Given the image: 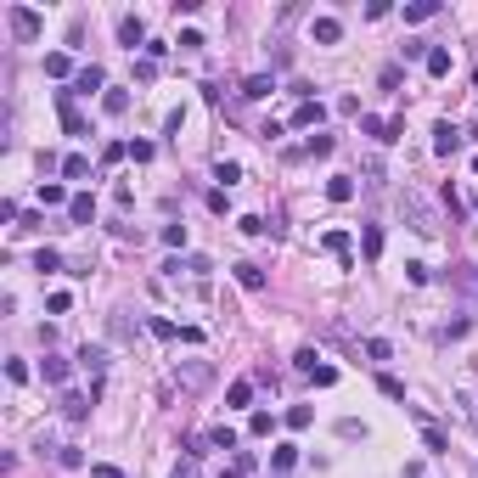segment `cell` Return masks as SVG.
<instances>
[{"label":"cell","instance_id":"38","mask_svg":"<svg viewBox=\"0 0 478 478\" xmlns=\"http://www.w3.org/2000/svg\"><path fill=\"white\" fill-rule=\"evenodd\" d=\"M422 445H428V450L439 456V450H445V433H439V428H422Z\"/></svg>","mask_w":478,"mask_h":478},{"label":"cell","instance_id":"18","mask_svg":"<svg viewBox=\"0 0 478 478\" xmlns=\"http://www.w3.org/2000/svg\"><path fill=\"white\" fill-rule=\"evenodd\" d=\"M439 11V0H416V6H405V23H428Z\"/></svg>","mask_w":478,"mask_h":478},{"label":"cell","instance_id":"22","mask_svg":"<svg viewBox=\"0 0 478 478\" xmlns=\"http://www.w3.org/2000/svg\"><path fill=\"white\" fill-rule=\"evenodd\" d=\"M214 180H220V186H237V180H242V163H226V158H220V163H214Z\"/></svg>","mask_w":478,"mask_h":478},{"label":"cell","instance_id":"44","mask_svg":"<svg viewBox=\"0 0 478 478\" xmlns=\"http://www.w3.org/2000/svg\"><path fill=\"white\" fill-rule=\"evenodd\" d=\"M473 209H478V197H473Z\"/></svg>","mask_w":478,"mask_h":478},{"label":"cell","instance_id":"3","mask_svg":"<svg viewBox=\"0 0 478 478\" xmlns=\"http://www.w3.org/2000/svg\"><path fill=\"white\" fill-rule=\"evenodd\" d=\"M405 214H411V231H422V237L439 231V220H433V209H428L422 197H405Z\"/></svg>","mask_w":478,"mask_h":478},{"label":"cell","instance_id":"10","mask_svg":"<svg viewBox=\"0 0 478 478\" xmlns=\"http://www.w3.org/2000/svg\"><path fill=\"white\" fill-rule=\"evenodd\" d=\"M321 248H326L332 259H343V265H349V231H326V237H321Z\"/></svg>","mask_w":478,"mask_h":478},{"label":"cell","instance_id":"4","mask_svg":"<svg viewBox=\"0 0 478 478\" xmlns=\"http://www.w3.org/2000/svg\"><path fill=\"white\" fill-rule=\"evenodd\" d=\"M231 445H237V433H231V428H209V433L191 445V456H203V450H231Z\"/></svg>","mask_w":478,"mask_h":478},{"label":"cell","instance_id":"31","mask_svg":"<svg viewBox=\"0 0 478 478\" xmlns=\"http://www.w3.org/2000/svg\"><path fill=\"white\" fill-rule=\"evenodd\" d=\"M226 399H231V405H248V399H253V383H248V377H237V383H231V394H226Z\"/></svg>","mask_w":478,"mask_h":478},{"label":"cell","instance_id":"27","mask_svg":"<svg viewBox=\"0 0 478 478\" xmlns=\"http://www.w3.org/2000/svg\"><path fill=\"white\" fill-rule=\"evenodd\" d=\"M101 107H107V113H113V118H118V113H124V107H130V96H124V90H107V96H101Z\"/></svg>","mask_w":478,"mask_h":478},{"label":"cell","instance_id":"43","mask_svg":"<svg viewBox=\"0 0 478 478\" xmlns=\"http://www.w3.org/2000/svg\"><path fill=\"white\" fill-rule=\"evenodd\" d=\"M473 174H478V158H473Z\"/></svg>","mask_w":478,"mask_h":478},{"label":"cell","instance_id":"32","mask_svg":"<svg viewBox=\"0 0 478 478\" xmlns=\"http://www.w3.org/2000/svg\"><path fill=\"white\" fill-rule=\"evenodd\" d=\"M377 389H383V394H389V399H405V383H399V377H389V372L377 377Z\"/></svg>","mask_w":478,"mask_h":478},{"label":"cell","instance_id":"2","mask_svg":"<svg viewBox=\"0 0 478 478\" xmlns=\"http://www.w3.org/2000/svg\"><path fill=\"white\" fill-rule=\"evenodd\" d=\"M6 17H11V34H17V40H40V11H28V6H11Z\"/></svg>","mask_w":478,"mask_h":478},{"label":"cell","instance_id":"5","mask_svg":"<svg viewBox=\"0 0 478 478\" xmlns=\"http://www.w3.org/2000/svg\"><path fill=\"white\" fill-rule=\"evenodd\" d=\"M456 147H462V130H456V124H433V152H439V158H450Z\"/></svg>","mask_w":478,"mask_h":478},{"label":"cell","instance_id":"28","mask_svg":"<svg viewBox=\"0 0 478 478\" xmlns=\"http://www.w3.org/2000/svg\"><path fill=\"white\" fill-rule=\"evenodd\" d=\"M40 203H45V209H57V203H74V197H68L62 186H40Z\"/></svg>","mask_w":478,"mask_h":478},{"label":"cell","instance_id":"8","mask_svg":"<svg viewBox=\"0 0 478 478\" xmlns=\"http://www.w3.org/2000/svg\"><path fill=\"white\" fill-rule=\"evenodd\" d=\"M118 40H124V45L135 51V45L147 40V28H141V17H118Z\"/></svg>","mask_w":478,"mask_h":478},{"label":"cell","instance_id":"20","mask_svg":"<svg viewBox=\"0 0 478 478\" xmlns=\"http://www.w3.org/2000/svg\"><path fill=\"white\" fill-rule=\"evenodd\" d=\"M270 428H276V416H270V411H253V416H248V433H253V439H265Z\"/></svg>","mask_w":478,"mask_h":478},{"label":"cell","instance_id":"34","mask_svg":"<svg viewBox=\"0 0 478 478\" xmlns=\"http://www.w3.org/2000/svg\"><path fill=\"white\" fill-rule=\"evenodd\" d=\"M310 377H316V389H332V383H338V366H316Z\"/></svg>","mask_w":478,"mask_h":478},{"label":"cell","instance_id":"1","mask_svg":"<svg viewBox=\"0 0 478 478\" xmlns=\"http://www.w3.org/2000/svg\"><path fill=\"white\" fill-rule=\"evenodd\" d=\"M174 377H180L186 389H209V383H214V366H209V360H180Z\"/></svg>","mask_w":478,"mask_h":478},{"label":"cell","instance_id":"33","mask_svg":"<svg viewBox=\"0 0 478 478\" xmlns=\"http://www.w3.org/2000/svg\"><path fill=\"white\" fill-rule=\"evenodd\" d=\"M147 332H152V338H180V326H174V321H147Z\"/></svg>","mask_w":478,"mask_h":478},{"label":"cell","instance_id":"17","mask_svg":"<svg viewBox=\"0 0 478 478\" xmlns=\"http://www.w3.org/2000/svg\"><path fill=\"white\" fill-rule=\"evenodd\" d=\"M270 90H276V84L265 79V74H253V79L242 84V96H248V101H265V96H270Z\"/></svg>","mask_w":478,"mask_h":478},{"label":"cell","instance_id":"14","mask_svg":"<svg viewBox=\"0 0 478 478\" xmlns=\"http://www.w3.org/2000/svg\"><path fill=\"white\" fill-rule=\"evenodd\" d=\"M101 84H107V74H101V68H79L74 90H79V96H90V90H101Z\"/></svg>","mask_w":478,"mask_h":478},{"label":"cell","instance_id":"24","mask_svg":"<svg viewBox=\"0 0 478 478\" xmlns=\"http://www.w3.org/2000/svg\"><path fill=\"white\" fill-rule=\"evenodd\" d=\"M428 74L445 79V74H450V51H428Z\"/></svg>","mask_w":478,"mask_h":478},{"label":"cell","instance_id":"42","mask_svg":"<svg viewBox=\"0 0 478 478\" xmlns=\"http://www.w3.org/2000/svg\"><path fill=\"white\" fill-rule=\"evenodd\" d=\"M220 478H242V467H231V473H220Z\"/></svg>","mask_w":478,"mask_h":478},{"label":"cell","instance_id":"7","mask_svg":"<svg viewBox=\"0 0 478 478\" xmlns=\"http://www.w3.org/2000/svg\"><path fill=\"white\" fill-rule=\"evenodd\" d=\"M310 34H316L321 45H338V40H343V23H338V17H316V28H310Z\"/></svg>","mask_w":478,"mask_h":478},{"label":"cell","instance_id":"37","mask_svg":"<svg viewBox=\"0 0 478 478\" xmlns=\"http://www.w3.org/2000/svg\"><path fill=\"white\" fill-rule=\"evenodd\" d=\"M366 355H372V360H389L394 349H389V338H372V343H366Z\"/></svg>","mask_w":478,"mask_h":478},{"label":"cell","instance_id":"39","mask_svg":"<svg viewBox=\"0 0 478 478\" xmlns=\"http://www.w3.org/2000/svg\"><path fill=\"white\" fill-rule=\"evenodd\" d=\"M237 226H242V231H248V237H265V231H270V226H265V220H253V214H242Z\"/></svg>","mask_w":478,"mask_h":478},{"label":"cell","instance_id":"40","mask_svg":"<svg viewBox=\"0 0 478 478\" xmlns=\"http://www.w3.org/2000/svg\"><path fill=\"white\" fill-rule=\"evenodd\" d=\"M163 242L169 248H186V226H163Z\"/></svg>","mask_w":478,"mask_h":478},{"label":"cell","instance_id":"30","mask_svg":"<svg viewBox=\"0 0 478 478\" xmlns=\"http://www.w3.org/2000/svg\"><path fill=\"white\" fill-rule=\"evenodd\" d=\"M270 462H276V473H287V467L299 462V450H293V445H276V456H270Z\"/></svg>","mask_w":478,"mask_h":478},{"label":"cell","instance_id":"23","mask_svg":"<svg viewBox=\"0 0 478 478\" xmlns=\"http://www.w3.org/2000/svg\"><path fill=\"white\" fill-rule=\"evenodd\" d=\"M360 248H366V259H377V253H383V231L366 226V231H360Z\"/></svg>","mask_w":478,"mask_h":478},{"label":"cell","instance_id":"21","mask_svg":"<svg viewBox=\"0 0 478 478\" xmlns=\"http://www.w3.org/2000/svg\"><path fill=\"white\" fill-rule=\"evenodd\" d=\"M62 174H68V180H84V174H90V158L68 152V158H62Z\"/></svg>","mask_w":478,"mask_h":478},{"label":"cell","instance_id":"25","mask_svg":"<svg viewBox=\"0 0 478 478\" xmlns=\"http://www.w3.org/2000/svg\"><path fill=\"white\" fill-rule=\"evenodd\" d=\"M34 270H62V253H57V248H40V253H34Z\"/></svg>","mask_w":478,"mask_h":478},{"label":"cell","instance_id":"16","mask_svg":"<svg viewBox=\"0 0 478 478\" xmlns=\"http://www.w3.org/2000/svg\"><path fill=\"white\" fill-rule=\"evenodd\" d=\"M62 416H68V422H84V416H90V399H84V394H68V399H62Z\"/></svg>","mask_w":478,"mask_h":478},{"label":"cell","instance_id":"12","mask_svg":"<svg viewBox=\"0 0 478 478\" xmlns=\"http://www.w3.org/2000/svg\"><path fill=\"white\" fill-rule=\"evenodd\" d=\"M45 74H51V79H68V74H74L68 51H51V57H45ZM74 79H79V74H74Z\"/></svg>","mask_w":478,"mask_h":478},{"label":"cell","instance_id":"35","mask_svg":"<svg viewBox=\"0 0 478 478\" xmlns=\"http://www.w3.org/2000/svg\"><path fill=\"white\" fill-rule=\"evenodd\" d=\"M203 45H209V40H203L197 28H186V34H180V51H203Z\"/></svg>","mask_w":478,"mask_h":478},{"label":"cell","instance_id":"6","mask_svg":"<svg viewBox=\"0 0 478 478\" xmlns=\"http://www.w3.org/2000/svg\"><path fill=\"white\" fill-rule=\"evenodd\" d=\"M79 366L90 372V377H101V372H107V349H96V343H84V349H79Z\"/></svg>","mask_w":478,"mask_h":478},{"label":"cell","instance_id":"9","mask_svg":"<svg viewBox=\"0 0 478 478\" xmlns=\"http://www.w3.org/2000/svg\"><path fill=\"white\" fill-rule=\"evenodd\" d=\"M321 118H326V107H321V101H299V113H293V124H299V130H310V124H321Z\"/></svg>","mask_w":478,"mask_h":478},{"label":"cell","instance_id":"29","mask_svg":"<svg viewBox=\"0 0 478 478\" xmlns=\"http://www.w3.org/2000/svg\"><path fill=\"white\" fill-rule=\"evenodd\" d=\"M310 422H316L310 405H293V411H287V428H310Z\"/></svg>","mask_w":478,"mask_h":478},{"label":"cell","instance_id":"11","mask_svg":"<svg viewBox=\"0 0 478 478\" xmlns=\"http://www.w3.org/2000/svg\"><path fill=\"white\" fill-rule=\"evenodd\" d=\"M68 220H74V226H90V220H96V203H90V197H74V203H68Z\"/></svg>","mask_w":478,"mask_h":478},{"label":"cell","instance_id":"15","mask_svg":"<svg viewBox=\"0 0 478 478\" xmlns=\"http://www.w3.org/2000/svg\"><path fill=\"white\" fill-rule=\"evenodd\" d=\"M237 282L248 293H265V270H259V265H237Z\"/></svg>","mask_w":478,"mask_h":478},{"label":"cell","instance_id":"19","mask_svg":"<svg viewBox=\"0 0 478 478\" xmlns=\"http://www.w3.org/2000/svg\"><path fill=\"white\" fill-rule=\"evenodd\" d=\"M45 383H68V360L62 355H45Z\"/></svg>","mask_w":478,"mask_h":478},{"label":"cell","instance_id":"41","mask_svg":"<svg viewBox=\"0 0 478 478\" xmlns=\"http://www.w3.org/2000/svg\"><path fill=\"white\" fill-rule=\"evenodd\" d=\"M90 478H124V473H118V467H107V462H96V467H90Z\"/></svg>","mask_w":478,"mask_h":478},{"label":"cell","instance_id":"36","mask_svg":"<svg viewBox=\"0 0 478 478\" xmlns=\"http://www.w3.org/2000/svg\"><path fill=\"white\" fill-rule=\"evenodd\" d=\"M399 51H405V62H416V57H422V62H428V45H422V40H405V45H399Z\"/></svg>","mask_w":478,"mask_h":478},{"label":"cell","instance_id":"26","mask_svg":"<svg viewBox=\"0 0 478 478\" xmlns=\"http://www.w3.org/2000/svg\"><path fill=\"white\" fill-rule=\"evenodd\" d=\"M57 462H62V467H68V473H79V467H84L79 445H62V450H57Z\"/></svg>","mask_w":478,"mask_h":478},{"label":"cell","instance_id":"13","mask_svg":"<svg viewBox=\"0 0 478 478\" xmlns=\"http://www.w3.org/2000/svg\"><path fill=\"white\" fill-rule=\"evenodd\" d=\"M326 197H332V203H349V197H355V180H349V174H332V180H326Z\"/></svg>","mask_w":478,"mask_h":478}]
</instances>
